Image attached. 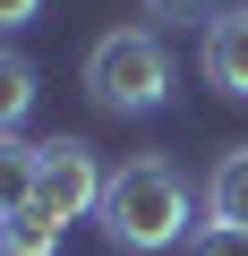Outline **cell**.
I'll list each match as a JSON object with an SVG mask.
<instances>
[{"mask_svg": "<svg viewBox=\"0 0 248 256\" xmlns=\"http://www.w3.org/2000/svg\"><path fill=\"white\" fill-rule=\"evenodd\" d=\"M86 94H94V111H111V120L163 111V102H171V52H163V34H154V26H111V34H94V52H86Z\"/></svg>", "mask_w": 248, "mask_h": 256, "instance_id": "7a4b0ae2", "label": "cell"}, {"mask_svg": "<svg viewBox=\"0 0 248 256\" xmlns=\"http://www.w3.org/2000/svg\"><path fill=\"white\" fill-rule=\"evenodd\" d=\"M197 77L214 94H248V0H222L197 34Z\"/></svg>", "mask_w": 248, "mask_h": 256, "instance_id": "277c9868", "label": "cell"}, {"mask_svg": "<svg viewBox=\"0 0 248 256\" xmlns=\"http://www.w3.org/2000/svg\"><path fill=\"white\" fill-rule=\"evenodd\" d=\"M35 94H43V68H35L18 43H0V137H18V128H26Z\"/></svg>", "mask_w": 248, "mask_h": 256, "instance_id": "8992f818", "label": "cell"}, {"mask_svg": "<svg viewBox=\"0 0 248 256\" xmlns=\"http://www.w3.org/2000/svg\"><path fill=\"white\" fill-rule=\"evenodd\" d=\"M0 256H60V222L52 214H9V222H0Z\"/></svg>", "mask_w": 248, "mask_h": 256, "instance_id": "ba28073f", "label": "cell"}, {"mask_svg": "<svg viewBox=\"0 0 248 256\" xmlns=\"http://www.w3.org/2000/svg\"><path fill=\"white\" fill-rule=\"evenodd\" d=\"M137 9H146V18H214L222 0H137Z\"/></svg>", "mask_w": 248, "mask_h": 256, "instance_id": "30bf717a", "label": "cell"}, {"mask_svg": "<svg viewBox=\"0 0 248 256\" xmlns=\"http://www.w3.org/2000/svg\"><path fill=\"white\" fill-rule=\"evenodd\" d=\"M103 180H111V171H103V154H94L86 137H52V146H43V171H35V214H52V222L69 230V222H86V214L103 205Z\"/></svg>", "mask_w": 248, "mask_h": 256, "instance_id": "3957f363", "label": "cell"}, {"mask_svg": "<svg viewBox=\"0 0 248 256\" xmlns=\"http://www.w3.org/2000/svg\"><path fill=\"white\" fill-rule=\"evenodd\" d=\"M180 256H248V230H231V222H205Z\"/></svg>", "mask_w": 248, "mask_h": 256, "instance_id": "9c48e42d", "label": "cell"}, {"mask_svg": "<svg viewBox=\"0 0 248 256\" xmlns=\"http://www.w3.org/2000/svg\"><path fill=\"white\" fill-rule=\"evenodd\" d=\"M103 239L120 256H163V248H188V180L171 154H129L111 180H103V205H94Z\"/></svg>", "mask_w": 248, "mask_h": 256, "instance_id": "6da1fadb", "label": "cell"}, {"mask_svg": "<svg viewBox=\"0 0 248 256\" xmlns=\"http://www.w3.org/2000/svg\"><path fill=\"white\" fill-rule=\"evenodd\" d=\"M205 222H231V230H248V146H231V154L205 171Z\"/></svg>", "mask_w": 248, "mask_h": 256, "instance_id": "5b68a950", "label": "cell"}, {"mask_svg": "<svg viewBox=\"0 0 248 256\" xmlns=\"http://www.w3.org/2000/svg\"><path fill=\"white\" fill-rule=\"evenodd\" d=\"M35 171H43V146H26V137H0V222L35 205Z\"/></svg>", "mask_w": 248, "mask_h": 256, "instance_id": "52a82bcc", "label": "cell"}, {"mask_svg": "<svg viewBox=\"0 0 248 256\" xmlns=\"http://www.w3.org/2000/svg\"><path fill=\"white\" fill-rule=\"evenodd\" d=\"M43 18V0H0V34H18V26H35Z\"/></svg>", "mask_w": 248, "mask_h": 256, "instance_id": "8fae6325", "label": "cell"}]
</instances>
